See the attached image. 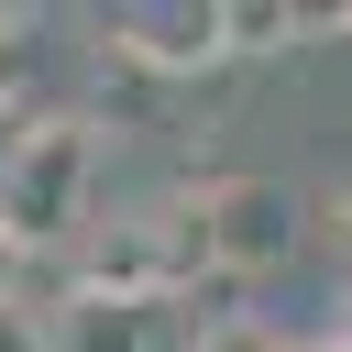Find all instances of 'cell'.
<instances>
[{"instance_id": "cell-7", "label": "cell", "mask_w": 352, "mask_h": 352, "mask_svg": "<svg viewBox=\"0 0 352 352\" xmlns=\"http://www.w3.org/2000/svg\"><path fill=\"white\" fill-rule=\"evenodd\" d=\"M187 352H297L275 319H253V308H220V319H198L187 330Z\"/></svg>"}, {"instance_id": "cell-1", "label": "cell", "mask_w": 352, "mask_h": 352, "mask_svg": "<svg viewBox=\"0 0 352 352\" xmlns=\"http://www.w3.org/2000/svg\"><path fill=\"white\" fill-rule=\"evenodd\" d=\"M209 264V220H198V187L187 198H143L99 231H77V264L66 286H99V297H132V308H165L187 275Z\"/></svg>"}, {"instance_id": "cell-3", "label": "cell", "mask_w": 352, "mask_h": 352, "mask_svg": "<svg viewBox=\"0 0 352 352\" xmlns=\"http://www.w3.org/2000/svg\"><path fill=\"white\" fill-rule=\"evenodd\" d=\"M198 220H209V275H286L297 253H308V198L286 187V176H253V165H231V176H198Z\"/></svg>"}, {"instance_id": "cell-8", "label": "cell", "mask_w": 352, "mask_h": 352, "mask_svg": "<svg viewBox=\"0 0 352 352\" xmlns=\"http://www.w3.org/2000/svg\"><path fill=\"white\" fill-rule=\"evenodd\" d=\"M33 44H44V22H33V11H11V0H0V121H11V110H22V77H33Z\"/></svg>"}, {"instance_id": "cell-12", "label": "cell", "mask_w": 352, "mask_h": 352, "mask_svg": "<svg viewBox=\"0 0 352 352\" xmlns=\"http://www.w3.org/2000/svg\"><path fill=\"white\" fill-rule=\"evenodd\" d=\"M297 352H352V341H330V330H319V341H297Z\"/></svg>"}, {"instance_id": "cell-11", "label": "cell", "mask_w": 352, "mask_h": 352, "mask_svg": "<svg viewBox=\"0 0 352 352\" xmlns=\"http://www.w3.org/2000/svg\"><path fill=\"white\" fill-rule=\"evenodd\" d=\"M330 341H352V286H341V308H330Z\"/></svg>"}, {"instance_id": "cell-4", "label": "cell", "mask_w": 352, "mask_h": 352, "mask_svg": "<svg viewBox=\"0 0 352 352\" xmlns=\"http://www.w3.org/2000/svg\"><path fill=\"white\" fill-rule=\"evenodd\" d=\"M99 44L121 77H209L231 66V0H110Z\"/></svg>"}, {"instance_id": "cell-10", "label": "cell", "mask_w": 352, "mask_h": 352, "mask_svg": "<svg viewBox=\"0 0 352 352\" xmlns=\"http://www.w3.org/2000/svg\"><path fill=\"white\" fill-rule=\"evenodd\" d=\"M22 264H33V242H22V231H11V220H0V308H11V297H22Z\"/></svg>"}, {"instance_id": "cell-5", "label": "cell", "mask_w": 352, "mask_h": 352, "mask_svg": "<svg viewBox=\"0 0 352 352\" xmlns=\"http://www.w3.org/2000/svg\"><path fill=\"white\" fill-rule=\"evenodd\" d=\"M22 341L33 352H154V308L99 297V286H44L22 308Z\"/></svg>"}, {"instance_id": "cell-2", "label": "cell", "mask_w": 352, "mask_h": 352, "mask_svg": "<svg viewBox=\"0 0 352 352\" xmlns=\"http://www.w3.org/2000/svg\"><path fill=\"white\" fill-rule=\"evenodd\" d=\"M88 187H99V121L88 110H44L0 143V220L33 253L88 231Z\"/></svg>"}, {"instance_id": "cell-9", "label": "cell", "mask_w": 352, "mask_h": 352, "mask_svg": "<svg viewBox=\"0 0 352 352\" xmlns=\"http://www.w3.org/2000/svg\"><path fill=\"white\" fill-rule=\"evenodd\" d=\"M308 242H319V253H330V264H341V286H352V176H341V187H319V198H308Z\"/></svg>"}, {"instance_id": "cell-6", "label": "cell", "mask_w": 352, "mask_h": 352, "mask_svg": "<svg viewBox=\"0 0 352 352\" xmlns=\"http://www.w3.org/2000/svg\"><path fill=\"white\" fill-rule=\"evenodd\" d=\"M297 33H308L297 0H231V66H264V55H286Z\"/></svg>"}]
</instances>
